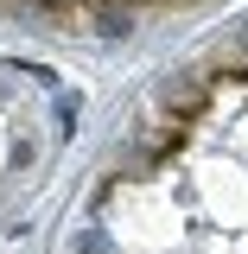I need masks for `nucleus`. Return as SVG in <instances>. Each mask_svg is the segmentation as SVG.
Returning <instances> with one entry per match:
<instances>
[{
	"mask_svg": "<svg viewBox=\"0 0 248 254\" xmlns=\"http://www.w3.org/2000/svg\"><path fill=\"white\" fill-rule=\"evenodd\" d=\"M38 89H45V70L0 64V203L13 185H26L38 172V146H45V127H51L38 108Z\"/></svg>",
	"mask_w": 248,
	"mask_h": 254,
	"instance_id": "1",
	"label": "nucleus"
},
{
	"mask_svg": "<svg viewBox=\"0 0 248 254\" xmlns=\"http://www.w3.org/2000/svg\"><path fill=\"white\" fill-rule=\"evenodd\" d=\"M140 6H165V0H0V26H45V32H102L121 38Z\"/></svg>",
	"mask_w": 248,
	"mask_h": 254,
	"instance_id": "2",
	"label": "nucleus"
}]
</instances>
